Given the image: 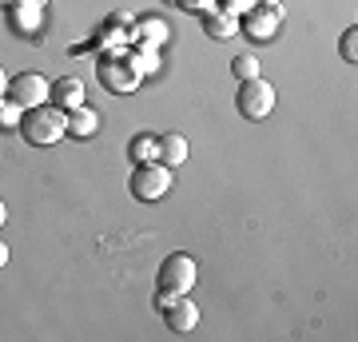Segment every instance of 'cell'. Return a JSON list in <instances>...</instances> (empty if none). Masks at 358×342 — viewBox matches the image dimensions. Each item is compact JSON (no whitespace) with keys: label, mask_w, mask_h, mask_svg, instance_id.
<instances>
[{"label":"cell","mask_w":358,"mask_h":342,"mask_svg":"<svg viewBox=\"0 0 358 342\" xmlns=\"http://www.w3.org/2000/svg\"><path fill=\"white\" fill-rule=\"evenodd\" d=\"M8 96V76H4V68H0V100Z\"/></svg>","instance_id":"17"},{"label":"cell","mask_w":358,"mask_h":342,"mask_svg":"<svg viewBox=\"0 0 358 342\" xmlns=\"http://www.w3.org/2000/svg\"><path fill=\"white\" fill-rule=\"evenodd\" d=\"M8 263V247H4V243H0V266Z\"/></svg>","instance_id":"19"},{"label":"cell","mask_w":358,"mask_h":342,"mask_svg":"<svg viewBox=\"0 0 358 342\" xmlns=\"http://www.w3.org/2000/svg\"><path fill=\"white\" fill-rule=\"evenodd\" d=\"M203 28H207V36H211V40H227V36H235V20H231L227 13H211V16H203Z\"/></svg>","instance_id":"12"},{"label":"cell","mask_w":358,"mask_h":342,"mask_svg":"<svg viewBox=\"0 0 358 342\" xmlns=\"http://www.w3.org/2000/svg\"><path fill=\"white\" fill-rule=\"evenodd\" d=\"M48 92H52V84L40 72H20V76H13L8 80V100L13 104H20V108H40V104H48Z\"/></svg>","instance_id":"5"},{"label":"cell","mask_w":358,"mask_h":342,"mask_svg":"<svg viewBox=\"0 0 358 342\" xmlns=\"http://www.w3.org/2000/svg\"><path fill=\"white\" fill-rule=\"evenodd\" d=\"M0 4H8V0H0Z\"/></svg>","instance_id":"22"},{"label":"cell","mask_w":358,"mask_h":342,"mask_svg":"<svg viewBox=\"0 0 358 342\" xmlns=\"http://www.w3.org/2000/svg\"><path fill=\"white\" fill-rule=\"evenodd\" d=\"M128 191L136 195L140 203H159L171 191V167L167 164H136V171H131L128 179Z\"/></svg>","instance_id":"3"},{"label":"cell","mask_w":358,"mask_h":342,"mask_svg":"<svg viewBox=\"0 0 358 342\" xmlns=\"http://www.w3.org/2000/svg\"><path fill=\"white\" fill-rule=\"evenodd\" d=\"M231 72L239 76V84H243V80H255L259 76V60L251 56V52H243V56H235V60H231Z\"/></svg>","instance_id":"15"},{"label":"cell","mask_w":358,"mask_h":342,"mask_svg":"<svg viewBox=\"0 0 358 342\" xmlns=\"http://www.w3.org/2000/svg\"><path fill=\"white\" fill-rule=\"evenodd\" d=\"M24 143L32 148H52V143H60L68 136V112L60 108H52V104H40V108H28L20 115V127H16Z\"/></svg>","instance_id":"1"},{"label":"cell","mask_w":358,"mask_h":342,"mask_svg":"<svg viewBox=\"0 0 358 342\" xmlns=\"http://www.w3.org/2000/svg\"><path fill=\"white\" fill-rule=\"evenodd\" d=\"M279 20H282L279 4H263V8H251V13L243 16V32L251 40H271L275 28H279Z\"/></svg>","instance_id":"8"},{"label":"cell","mask_w":358,"mask_h":342,"mask_svg":"<svg viewBox=\"0 0 358 342\" xmlns=\"http://www.w3.org/2000/svg\"><path fill=\"white\" fill-rule=\"evenodd\" d=\"M48 104L52 108H60V112L80 108V104H84V80L80 76H60L56 84H52V92H48Z\"/></svg>","instance_id":"9"},{"label":"cell","mask_w":358,"mask_h":342,"mask_svg":"<svg viewBox=\"0 0 358 342\" xmlns=\"http://www.w3.org/2000/svg\"><path fill=\"white\" fill-rule=\"evenodd\" d=\"M187 152H192V148H187V140H183L179 131H164V136H155V159L167 164L171 171L187 159Z\"/></svg>","instance_id":"10"},{"label":"cell","mask_w":358,"mask_h":342,"mask_svg":"<svg viewBox=\"0 0 358 342\" xmlns=\"http://www.w3.org/2000/svg\"><path fill=\"white\" fill-rule=\"evenodd\" d=\"M4 223H8V207H4V203H0V227H4Z\"/></svg>","instance_id":"18"},{"label":"cell","mask_w":358,"mask_h":342,"mask_svg":"<svg viewBox=\"0 0 358 342\" xmlns=\"http://www.w3.org/2000/svg\"><path fill=\"white\" fill-rule=\"evenodd\" d=\"M96 131H100V115L92 112L88 104H80V108L68 112V136L72 140H92Z\"/></svg>","instance_id":"11"},{"label":"cell","mask_w":358,"mask_h":342,"mask_svg":"<svg viewBox=\"0 0 358 342\" xmlns=\"http://www.w3.org/2000/svg\"><path fill=\"white\" fill-rule=\"evenodd\" d=\"M20 115H24V108L4 96V100H0V131H13V127H20Z\"/></svg>","instance_id":"14"},{"label":"cell","mask_w":358,"mask_h":342,"mask_svg":"<svg viewBox=\"0 0 358 342\" xmlns=\"http://www.w3.org/2000/svg\"><path fill=\"white\" fill-rule=\"evenodd\" d=\"M32 4H44V0H32Z\"/></svg>","instance_id":"21"},{"label":"cell","mask_w":358,"mask_h":342,"mask_svg":"<svg viewBox=\"0 0 358 342\" xmlns=\"http://www.w3.org/2000/svg\"><path fill=\"white\" fill-rule=\"evenodd\" d=\"M96 72H100V84L108 92H115V96H124V92H131L140 84V72L131 68V60H120V56H103Z\"/></svg>","instance_id":"6"},{"label":"cell","mask_w":358,"mask_h":342,"mask_svg":"<svg viewBox=\"0 0 358 342\" xmlns=\"http://www.w3.org/2000/svg\"><path fill=\"white\" fill-rule=\"evenodd\" d=\"M338 52H343L346 64L358 60V28H346V32H343V40H338Z\"/></svg>","instance_id":"16"},{"label":"cell","mask_w":358,"mask_h":342,"mask_svg":"<svg viewBox=\"0 0 358 342\" xmlns=\"http://www.w3.org/2000/svg\"><path fill=\"white\" fill-rule=\"evenodd\" d=\"M164 322H167V330H176V334H192V330L199 327V306L192 303V294H176V299L164 306Z\"/></svg>","instance_id":"7"},{"label":"cell","mask_w":358,"mask_h":342,"mask_svg":"<svg viewBox=\"0 0 358 342\" xmlns=\"http://www.w3.org/2000/svg\"><path fill=\"white\" fill-rule=\"evenodd\" d=\"M259 4H279V0H259Z\"/></svg>","instance_id":"20"},{"label":"cell","mask_w":358,"mask_h":342,"mask_svg":"<svg viewBox=\"0 0 358 342\" xmlns=\"http://www.w3.org/2000/svg\"><path fill=\"white\" fill-rule=\"evenodd\" d=\"M235 108H239L243 120H267V115L275 112V88H271L263 76L243 80V84H239V96H235Z\"/></svg>","instance_id":"4"},{"label":"cell","mask_w":358,"mask_h":342,"mask_svg":"<svg viewBox=\"0 0 358 342\" xmlns=\"http://www.w3.org/2000/svg\"><path fill=\"white\" fill-rule=\"evenodd\" d=\"M128 155L136 159V164H148V159H155V136L152 131H143V136H136L128 148Z\"/></svg>","instance_id":"13"},{"label":"cell","mask_w":358,"mask_h":342,"mask_svg":"<svg viewBox=\"0 0 358 342\" xmlns=\"http://www.w3.org/2000/svg\"><path fill=\"white\" fill-rule=\"evenodd\" d=\"M195 279H199V266L187 251H171L159 266V291H155V306L164 311L176 294H192Z\"/></svg>","instance_id":"2"}]
</instances>
